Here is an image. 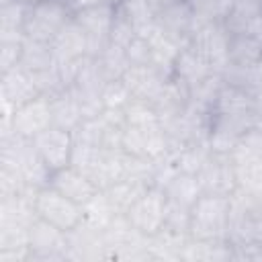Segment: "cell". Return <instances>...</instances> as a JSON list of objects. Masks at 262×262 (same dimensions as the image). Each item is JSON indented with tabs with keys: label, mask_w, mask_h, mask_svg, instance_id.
Masks as SVG:
<instances>
[{
	"label": "cell",
	"mask_w": 262,
	"mask_h": 262,
	"mask_svg": "<svg viewBox=\"0 0 262 262\" xmlns=\"http://www.w3.org/2000/svg\"><path fill=\"white\" fill-rule=\"evenodd\" d=\"M172 149L176 154L180 172H186V174H196L211 154L209 141H190V143H184V145H178Z\"/></svg>",
	"instance_id": "cell-30"
},
{
	"label": "cell",
	"mask_w": 262,
	"mask_h": 262,
	"mask_svg": "<svg viewBox=\"0 0 262 262\" xmlns=\"http://www.w3.org/2000/svg\"><path fill=\"white\" fill-rule=\"evenodd\" d=\"M127 55H129L131 66H145V63H151V49H149V43H147L143 37H139V35L127 45ZM151 66H154V63H151Z\"/></svg>",
	"instance_id": "cell-38"
},
{
	"label": "cell",
	"mask_w": 262,
	"mask_h": 262,
	"mask_svg": "<svg viewBox=\"0 0 262 262\" xmlns=\"http://www.w3.org/2000/svg\"><path fill=\"white\" fill-rule=\"evenodd\" d=\"M51 106L47 96H37L14 111L12 117V135L33 139L47 127H51Z\"/></svg>",
	"instance_id": "cell-14"
},
{
	"label": "cell",
	"mask_w": 262,
	"mask_h": 262,
	"mask_svg": "<svg viewBox=\"0 0 262 262\" xmlns=\"http://www.w3.org/2000/svg\"><path fill=\"white\" fill-rule=\"evenodd\" d=\"M31 2H37V0H31Z\"/></svg>",
	"instance_id": "cell-46"
},
{
	"label": "cell",
	"mask_w": 262,
	"mask_h": 262,
	"mask_svg": "<svg viewBox=\"0 0 262 262\" xmlns=\"http://www.w3.org/2000/svg\"><path fill=\"white\" fill-rule=\"evenodd\" d=\"M229 41L231 33L227 31L225 23H201L194 29L188 45L207 59L215 74H223L229 63Z\"/></svg>",
	"instance_id": "cell-6"
},
{
	"label": "cell",
	"mask_w": 262,
	"mask_h": 262,
	"mask_svg": "<svg viewBox=\"0 0 262 262\" xmlns=\"http://www.w3.org/2000/svg\"><path fill=\"white\" fill-rule=\"evenodd\" d=\"M53 53H55V63L80 59L88 55V37L82 31V27L72 18L51 41Z\"/></svg>",
	"instance_id": "cell-19"
},
{
	"label": "cell",
	"mask_w": 262,
	"mask_h": 262,
	"mask_svg": "<svg viewBox=\"0 0 262 262\" xmlns=\"http://www.w3.org/2000/svg\"><path fill=\"white\" fill-rule=\"evenodd\" d=\"M254 127L262 131V104H258V113H256V123H254Z\"/></svg>",
	"instance_id": "cell-42"
},
{
	"label": "cell",
	"mask_w": 262,
	"mask_h": 262,
	"mask_svg": "<svg viewBox=\"0 0 262 262\" xmlns=\"http://www.w3.org/2000/svg\"><path fill=\"white\" fill-rule=\"evenodd\" d=\"M196 20L201 23H225L233 8V0H186Z\"/></svg>",
	"instance_id": "cell-32"
},
{
	"label": "cell",
	"mask_w": 262,
	"mask_h": 262,
	"mask_svg": "<svg viewBox=\"0 0 262 262\" xmlns=\"http://www.w3.org/2000/svg\"><path fill=\"white\" fill-rule=\"evenodd\" d=\"M31 0H14L0 4V31H23Z\"/></svg>",
	"instance_id": "cell-33"
},
{
	"label": "cell",
	"mask_w": 262,
	"mask_h": 262,
	"mask_svg": "<svg viewBox=\"0 0 262 262\" xmlns=\"http://www.w3.org/2000/svg\"><path fill=\"white\" fill-rule=\"evenodd\" d=\"M29 246H31V260H68V231L59 229L57 225L35 219L29 229Z\"/></svg>",
	"instance_id": "cell-10"
},
{
	"label": "cell",
	"mask_w": 262,
	"mask_h": 262,
	"mask_svg": "<svg viewBox=\"0 0 262 262\" xmlns=\"http://www.w3.org/2000/svg\"><path fill=\"white\" fill-rule=\"evenodd\" d=\"M96 61L106 78L108 80H121L125 76V72L131 68V61H129V55H127V49L117 45V43H108L98 55H96Z\"/></svg>",
	"instance_id": "cell-28"
},
{
	"label": "cell",
	"mask_w": 262,
	"mask_h": 262,
	"mask_svg": "<svg viewBox=\"0 0 262 262\" xmlns=\"http://www.w3.org/2000/svg\"><path fill=\"white\" fill-rule=\"evenodd\" d=\"M164 192H166V196H168L170 203L180 205V207H188V209H190V207L196 203V199L203 194L196 174H186V172L176 174V176L166 184Z\"/></svg>",
	"instance_id": "cell-25"
},
{
	"label": "cell",
	"mask_w": 262,
	"mask_h": 262,
	"mask_svg": "<svg viewBox=\"0 0 262 262\" xmlns=\"http://www.w3.org/2000/svg\"><path fill=\"white\" fill-rule=\"evenodd\" d=\"M235 35H250L252 39H256L262 45V12L256 14L254 18H250L246 23V27L242 29V33H235Z\"/></svg>",
	"instance_id": "cell-39"
},
{
	"label": "cell",
	"mask_w": 262,
	"mask_h": 262,
	"mask_svg": "<svg viewBox=\"0 0 262 262\" xmlns=\"http://www.w3.org/2000/svg\"><path fill=\"white\" fill-rule=\"evenodd\" d=\"M170 78L172 76H166L156 66L145 63V66H131L125 72L123 82L127 84V88L135 100H145V102L154 104Z\"/></svg>",
	"instance_id": "cell-15"
},
{
	"label": "cell",
	"mask_w": 262,
	"mask_h": 262,
	"mask_svg": "<svg viewBox=\"0 0 262 262\" xmlns=\"http://www.w3.org/2000/svg\"><path fill=\"white\" fill-rule=\"evenodd\" d=\"M151 184L143 182V180H133V178H123L117 180L115 184H111L108 188H104L102 192L106 194V199L111 201L113 209L117 211V215H127V211L137 203V199L149 188Z\"/></svg>",
	"instance_id": "cell-24"
},
{
	"label": "cell",
	"mask_w": 262,
	"mask_h": 262,
	"mask_svg": "<svg viewBox=\"0 0 262 262\" xmlns=\"http://www.w3.org/2000/svg\"><path fill=\"white\" fill-rule=\"evenodd\" d=\"M227 239L233 260H262V199L237 188L229 194Z\"/></svg>",
	"instance_id": "cell-1"
},
{
	"label": "cell",
	"mask_w": 262,
	"mask_h": 262,
	"mask_svg": "<svg viewBox=\"0 0 262 262\" xmlns=\"http://www.w3.org/2000/svg\"><path fill=\"white\" fill-rule=\"evenodd\" d=\"M82 209H84V219H82V221H86L88 225L98 227V229H104V227L117 217V211L113 209L111 201L106 199V194H104L102 190H96V192L82 205Z\"/></svg>",
	"instance_id": "cell-29"
},
{
	"label": "cell",
	"mask_w": 262,
	"mask_h": 262,
	"mask_svg": "<svg viewBox=\"0 0 262 262\" xmlns=\"http://www.w3.org/2000/svg\"><path fill=\"white\" fill-rule=\"evenodd\" d=\"M262 61V45L250 35H231L229 41V63L250 66Z\"/></svg>",
	"instance_id": "cell-31"
},
{
	"label": "cell",
	"mask_w": 262,
	"mask_h": 262,
	"mask_svg": "<svg viewBox=\"0 0 262 262\" xmlns=\"http://www.w3.org/2000/svg\"><path fill=\"white\" fill-rule=\"evenodd\" d=\"M166 211H168V196L164 188L149 186L137 199V203L127 211V219L143 235H154L164 227Z\"/></svg>",
	"instance_id": "cell-9"
},
{
	"label": "cell",
	"mask_w": 262,
	"mask_h": 262,
	"mask_svg": "<svg viewBox=\"0 0 262 262\" xmlns=\"http://www.w3.org/2000/svg\"><path fill=\"white\" fill-rule=\"evenodd\" d=\"M156 23L168 37H172L180 45H188L194 29L201 25V20H196L194 12L190 10L188 2H180V4L162 8L156 16Z\"/></svg>",
	"instance_id": "cell-17"
},
{
	"label": "cell",
	"mask_w": 262,
	"mask_h": 262,
	"mask_svg": "<svg viewBox=\"0 0 262 262\" xmlns=\"http://www.w3.org/2000/svg\"><path fill=\"white\" fill-rule=\"evenodd\" d=\"M35 209H37V217L39 219H45V221L57 225L63 231L74 229L84 219L82 205L76 203V201H72L70 196H66L63 192H59L51 184H47V186H43V188L37 190Z\"/></svg>",
	"instance_id": "cell-5"
},
{
	"label": "cell",
	"mask_w": 262,
	"mask_h": 262,
	"mask_svg": "<svg viewBox=\"0 0 262 262\" xmlns=\"http://www.w3.org/2000/svg\"><path fill=\"white\" fill-rule=\"evenodd\" d=\"M235 162H248V160H262V131L252 127L242 135L235 149L231 151Z\"/></svg>",
	"instance_id": "cell-34"
},
{
	"label": "cell",
	"mask_w": 262,
	"mask_h": 262,
	"mask_svg": "<svg viewBox=\"0 0 262 262\" xmlns=\"http://www.w3.org/2000/svg\"><path fill=\"white\" fill-rule=\"evenodd\" d=\"M188 239V233L162 227L147 237V260H182V250Z\"/></svg>",
	"instance_id": "cell-22"
},
{
	"label": "cell",
	"mask_w": 262,
	"mask_h": 262,
	"mask_svg": "<svg viewBox=\"0 0 262 262\" xmlns=\"http://www.w3.org/2000/svg\"><path fill=\"white\" fill-rule=\"evenodd\" d=\"M104 2H108V4H115V6H117V4L121 2V0H104Z\"/></svg>",
	"instance_id": "cell-44"
},
{
	"label": "cell",
	"mask_w": 262,
	"mask_h": 262,
	"mask_svg": "<svg viewBox=\"0 0 262 262\" xmlns=\"http://www.w3.org/2000/svg\"><path fill=\"white\" fill-rule=\"evenodd\" d=\"M0 166L14 170L25 184L33 188H43L51 180V170L35 149L33 141L18 135L0 139Z\"/></svg>",
	"instance_id": "cell-2"
},
{
	"label": "cell",
	"mask_w": 262,
	"mask_h": 262,
	"mask_svg": "<svg viewBox=\"0 0 262 262\" xmlns=\"http://www.w3.org/2000/svg\"><path fill=\"white\" fill-rule=\"evenodd\" d=\"M49 106H51V123L55 127H61L66 131H76L84 121L80 102L72 88H66L55 96H51Z\"/></svg>",
	"instance_id": "cell-21"
},
{
	"label": "cell",
	"mask_w": 262,
	"mask_h": 262,
	"mask_svg": "<svg viewBox=\"0 0 262 262\" xmlns=\"http://www.w3.org/2000/svg\"><path fill=\"white\" fill-rule=\"evenodd\" d=\"M31 141H33L35 149L39 151V156L43 158V162L47 164V168L51 172L70 166L72 149H74L72 131H66L61 127L51 125L45 131H41L39 135H35Z\"/></svg>",
	"instance_id": "cell-12"
},
{
	"label": "cell",
	"mask_w": 262,
	"mask_h": 262,
	"mask_svg": "<svg viewBox=\"0 0 262 262\" xmlns=\"http://www.w3.org/2000/svg\"><path fill=\"white\" fill-rule=\"evenodd\" d=\"M158 4V8H166V6H172V4H180V2H186V0H154Z\"/></svg>",
	"instance_id": "cell-41"
},
{
	"label": "cell",
	"mask_w": 262,
	"mask_h": 262,
	"mask_svg": "<svg viewBox=\"0 0 262 262\" xmlns=\"http://www.w3.org/2000/svg\"><path fill=\"white\" fill-rule=\"evenodd\" d=\"M115 14H117V8L115 4H108V2H100L74 12V20L82 27V31L88 37L90 57H96L111 43V29L115 23Z\"/></svg>",
	"instance_id": "cell-8"
},
{
	"label": "cell",
	"mask_w": 262,
	"mask_h": 262,
	"mask_svg": "<svg viewBox=\"0 0 262 262\" xmlns=\"http://www.w3.org/2000/svg\"><path fill=\"white\" fill-rule=\"evenodd\" d=\"M18 66H23L31 74L53 68L55 66V53H53L51 43L35 41V39H25L23 55H20V63Z\"/></svg>",
	"instance_id": "cell-27"
},
{
	"label": "cell",
	"mask_w": 262,
	"mask_h": 262,
	"mask_svg": "<svg viewBox=\"0 0 262 262\" xmlns=\"http://www.w3.org/2000/svg\"><path fill=\"white\" fill-rule=\"evenodd\" d=\"M25 39L16 41H0V72H8L20 63Z\"/></svg>",
	"instance_id": "cell-36"
},
{
	"label": "cell",
	"mask_w": 262,
	"mask_h": 262,
	"mask_svg": "<svg viewBox=\"0 0 262 262\" xmlns=\"http://www.w3.org/2000/svg\"><path fill=\"white\" fill-rule=\"evenodd\" d=\"M70 4V8L76 12V10H82V8H88V6H94V4H100L104 0H66Z\"/></svg>",
	"instance_id": "cell-40"
},
{
	"label": "cell",
	"mask_w": 262,
	"mask_h": 262,
	"mask_svg": "<svg viewBox=\"0 0 262 262\" xmlns=\"http://www.w3.org/2000/svg\"><path fill=\"white\" fill-rule=\"evenodd\" d=\"M41 96L35 78L23 66H16L8 72H0V102H8L18 108L25 102Z\"/></svg>",
	"instance_id": "cell-16"
},
{
	"label": "cell",
	"mask_w": 262,
	"mask_h": 262,
	"mask_svg": "<svg viewBox=\"0 0 262 262\" xmlns=\"http://www.w3.org/2000/svg\"><path fill=\"white\" fill-rule=\"evenodd\" d=\"M72 18L74 10L66 0H37L29 6L23 31L27 39L51 43Z\"/></svg>",
	"instance_id": "cell-4"
},
{
	"label": "cell",
	"mask_w": 262,
	"mask_h": 262,
	"mask_svg": "<svg viewBox=\"0 0 262 262\" xmlns=\"http://www.w3.org/2000/svg\"><path fill=\"white\" fill-rule=\"evenodd\" d=\"M123 151L158 160L170 151V139L162 125H127L123 129Z\"/></svg>",
	"instance_id": "cell-11"
},
{
	"label": "cell",
	"mask_w": 262,
	"mask_h": 262,
	"mask_svg": "<svg viewBox=\"0 0 262 262\" xmlns=\"http://www.w3.org/2000/svg\"><path fill=\"white\" fill-rule=\"evenodd\" d=\"M68 260H108V248L104 239V229L92 227L86 221H80L74 229L68 231Z\"/></svg>",
	"instance_id": "cell-13"
},
{
	"label": "cell",
	"mask_w": 262,
	"mask_h": 262,
	"mask_svg": "<svg viewBox=\"0 0 262 262\" xmlns=\"http://www.w3.org/2000/svg\"><path fill=\"white\" fill-rule=\"evenodd\" d=\"M49 184L53 188H57L59 192H63L66 196H70L72 201L80 203V205H84L98 190L94 186V182L74 166H66V168H59V170L51 172Z\"/></svg>",
	"instance_id": "cell-18"
},
{
	"label": "cell",
	"mask_w": 262,
	"mask_h": 262,
	"mask_svg": "<svg viewBox=\"0 0 262 262\" xmlns=\"http://www.w3.org/2000/svg\"><path fill=\"white\" fill-rule=\"evenodd\" d=\"M256 100H258V104H262V86H260V90L256 92Z\"/></svg>",
	"instance_id": "cell-43"
},
{
	"label": "cell",
	"mask_w": 262,
	"mask_h": 262,
	"mask_svg": "<svg viewBox=\"0 0 262 262\" xmlns=\"http://www.w3.org/2000/svg\"><path fill=\"white\" fill-rule=\"evenodd\" d=\"M182 260H188V262L233 260V246L229 239H194V237H190L182 250Z\"/></svg>",
	"instance_id": "cell-23"
},
{
	"label": "cell",
	"mask_w": 262,
	"mask_h": 262,
	"mask_svg": "<svg viewBox=\"0 0 262 262\" xmlns=\"http://www.w3.org/2000/svg\"><path fill=\"white\" fill-rule=\"evenodd\" d=\"M135 37H137L135 27H133L129 20H125L121 14H115V23H113V29H111V41L127 49V45H129Z\"/></svg>",
	"instance_id": "cell-37"
},
{
	"label": "cell",
	"mask_w": 262,
	"mask_h": 262,
	"mask_svg": "<svg viewBox=\"0 0 262 262\" xmlns=\"http://www.w3.org/2000/svg\"><path fill=\"white\" fill-rule=\"evenodd\" d=\"M211 74H215V72L211 70L207 59L194 47L184 45L180 49V53L176 57V63H174V78H178L182 84H186L188 90Z\"/></svg>",
	"instance_id": "cell-20"
},
{
	"label": "cell",
	"mask_w": 262,
	"mask_h": 262,
	"mask_svg": "<svg viewBox=\"0 0 262 262\" xmlns=\"http://www.w3.org/2000/svg\"><path fill=\"white\" fill-rule=\"evenodd\" d=\"M229 196L201 194L190 207L188 235L194 239H227Z\"/></svg>",
	"instance_id": "cell-3"
},
{
	"label": "cell",
	"mask_w": 262,
	"mask_h": 262,
	"mask_svg": "<svg viewBox=\"0 0 262 262\" xmlns=\"http://www.w3.org/2000/svg\"><path fill=\"white\" fill-rule=\"evenodd\" d=\"M117 14H121L125 20H129L135 31H143L145 27L156 23V16L160 12L158 4L154 0H121L117 6Z\"/></svg>",
	"instance_id": "cell-26"
},
{
	"label": "cell",
	"mask_w": 262,
	"mask_h": 262,
	"mask_svg": "<svg viewBox=\"0 0 262 262\" xmlns=\"http://www.w3.org/2000/svg\"><path fill=\"white\" fill-rule=\"evenodd\" d=\"M201 190L205 194L229 196L237 190V170L231 154L211 151L201 170L196 172Z\"/></svg>",
	"instance_id": "cell-7"
},
{
	"label": "cell",
	"mask_w": 262,
	"mask_h": 262,
	"mask_svg": "<svg viewBox=\"0 0 262 262\" xmlns=\"http://www.w3.org/2000/svg\"><path fill=\"white\" fill-rule=\"evenodd\" d=\"M100 96H102L104 108H125L133 100V96H131L127 84L123 82V78L121 80H108L102 86Z\"/></svg>",
	"instance_id": "cell-35"
},
{
	"label": "cell",
	"mask_w": 262,
	"mask_h": 262,
	"mask_svg": "<svg viewBox=\"0 0 262 262\" xmlns=\"http://www.w3.org/2000/svg\"><path fill=\"white\" fill-rule=\"evenodd\" d=\"M233 2H244V0H233Z\"/></svg>",
	"instance_id": "cell-45"
}]
</instances>
